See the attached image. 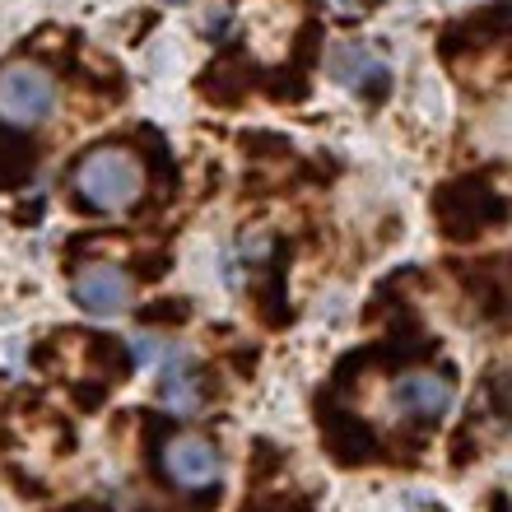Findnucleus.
Instances as JSON below:
<instances>
[{"mask_svg":"<svg viewBox=\"0 0 512 512\" xmlns=\"http://www.w3.org/2000/svg\"><path fill=\"white\" fill-rule=\"evenodd\" d=\"M163 471L182 489H205L224 475V461H219L210 438H201V433H177V438L163 443Z\"/></svg>","mask_w":512,"mask_h":512,"instance_id":"3","label":"nucleus"},{"mask_svg":"<svg viewBox=\"0 0 512 512\" xmlns=\"http://www.w3.org/2000/svg\"><path fill=\"white\" fill-rule=\"evenodd\" d=\"M56 108V80L33 61H10L0 70V122L42 126Z\"/></svg>","mask_w":512,"mask_h":512,"instance_id":"2","label":"nucleus"},{"mask_svg":"<svg viewBox=\"0 0 512 512\" xmlns=\"http://www.w3.org/2000/svg\"><path fill=\"white\" fill-rule=\"evenodd\" d=\"M140 182H145V177H140L135 154H126V149H117V145L84 154L80 168H75V191L84 196V205H94L103 215H122L126 205H135Z\"/></svg>","mask_w":512,"mask_h":512,"instance_id":"1","label":"nucleus"},{"mask_svg":"<svg viewBox=\"0 0 512 512\" xmlns=\"http://www.w3.org/2000/svg\"><path fill=\"white\" fill-rule=\"evenodd\" d=\"M159 401L173 410V415H191L201 405V387H196V373H191V354L173 350L168 354V368H163L159 382Z\"/></svg>","mask_w":512,"mask_h":512,"instance_id":"6","label":"nucleus"},{"mask_svg":"<svg viewBox=\"0 0 512 512\" xmlns=\"http://www.w3.org/2000/svg\"><path fill=\"white\" fill-rule=\"evenodd\" d=\"M75 303H80L89 317H122L126 303H131V280H126L122 266H89L75 275Z\"/></svg>","mask_w":512,"mask_h":512,"instance_id":"4","label":"nucleus"},{"mask_svg":"<svg viewBox=\"0 0 512 512\" xmlns=\"http://www.w3.org/2000/svg\"><path fill=\"white\" fill-rule=\"evenodd\" d=\"M452 401H457V391H452V382L447 378H438V373H405V378L396 382V405L415 410L419 419L447 415Z\"/></svg>","mask_w":512,"mask_h":512,"instance_id":"5","label":"nucleus"},{"mask_svg":"<svg viewBox=\"0 0 512 512\" xmlns=\"http://www.w3.org/2000/svg\"><path fill=\"white\" fill-rule=\"evenodd\" d=\"M131 350H135V359H140V364H154V354H159L149 336H135V340H131Z\"/></svg>","mask_w":512,"mask_h":512,"instance_id":"7","label":"nucleus"}]
</instances>
